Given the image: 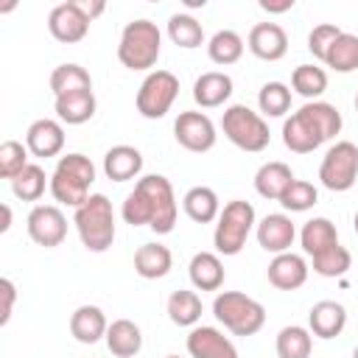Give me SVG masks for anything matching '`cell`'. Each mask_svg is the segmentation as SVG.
<instances>
[{"label":"cell","instance_id":"d590c367","mask_svg":"<svg viewBox=\"0 0 358 358\" xmlns=\"http://www.w3.org/2000/svg\"><path fill=\"white\" fill-rule=\"evenodd\" d=\"M324 64L333 67L336 73H352V70H358V34L341 31V36L327 50Z\"/></svg>","mask_w":358,"mask_h":358},{"label":"cell","instance_id":"5b68a950","mask_svg":"<svg viewBox=\"0 0 358 358\" xmlns=\"http://www.w3.org/2000/svg\"><path fill=\"white\" fill-rule=\"evenodd\" d=\"M213 313L232 336H255L266 324V308L241 291H221L213 299Z\"/></svg>","mask_w":358,"mask_h":358},{"label":"cell","instance_id":"7bdbcfd3","mask_svg":"<svg viewBox=\"0 0 358 358\" xmlns=\"http://www.w3.org/2000/svg\"><path fill=\"white\" fill-rule=\"evenodd\" d=\"M341 36V28L338 25H333V22H319V25H313V31L308 34V50L319 59V62H324V56H327V50L333 48V42Z\"/></svg>","mask_w":358,"mask_h":358},{"label":"cell","instance_id":"7a4b0ae2","mask_svg":"<svg viewBox=\"0 0 358 358\" xmlns=\"http://www.w3.org/2000/svg\"><path fill=\"white\" fill-rule=\"evenodd\" d=\"M95 182V165L90 157L84 154H64L59 157L53 173H50V193L59 204H67V207H81L92 193Z\"/></svg>","mask_w":358,"mask_h":358},{"label":"cell","instance_id":"74e56055","mask_svg":"<svg viewBox=\"0 0 358 358\" xmlns=\"http://www.w3.org/2000/svg\"><path fill=\"white\" fill-rule=\"evenodd\" d=\"M257 106L268 117H282L291 109V90L282 81H266L257 92Z\"/></svg>","mask_w":358,"mask_h":358},{"label":"cell","instance_id":"f546056e","mask_svg":"<svg viewBox=\"0 0 358 358\" xmlns=\"http://www.w3.org/2000/svg\"><path fill=\"white\" fill-rule=\"evenodd\" d=\"M165 310H168V319L179 327H196L199 319H201V296L196 291H187V288H179L168 296L165 302Z\"/></svg>","mask_w":358,"mask_h":358},{"label":"cell","instance_id":"603a6c76","mask_svg":"<svg viewBox=\"0 0 358 358\" xmlns=\"http://www.w3.org/2000/svg\"><path fill=\"white\" fill-rule=\"evenodd\" d=\"M56 117L67 126H81L87 123L95 109H98V101H95V92L92 90H81V92H70V95H59L56 103Z\"/></svg>","mask_w":358,"mask_h":358},{"label":"cell","instance_id":"484cf974","mask_svg":"<svg viewBox=\"0 0 358 358\" xmlns=\"http://www.w3.org/2000/svg\"><path fill=\"white\" fill-rule=\"evenodd\" d=\"M299 243H302L305 255L316 257V255H322L324 249H330V246L338 243V229H336V224H333L330 218L316 215V218H310V221L302 224Z\"/></svg>","mask_w":358,"mask_h":358},{"label":"cell","instance_id":"d6986e66","mask_svg":"<svg viewBox=\"0 0 358 358\" xmlns=\"http://www.w3.org/2000/svg\"><path fill=\"white\" fill-rule=\"evenodd\" d=\"M347 327V308L336 299H322L308 313V330L316 338H336Z\"/></svg>","mask_w":358,"mask_h":358},{"label":"cell","instance_id":"83f0119b","mask_svg":"<svg viewBox=\"0 0 358 358\" xmlns=\"http://www.w3.org/2000/svg\"><path fill=\"white\" fill-rule=\"evenodd\" d=\"M182 207H185L187 218L196 221V224H210V221H215V218L221 215L218 193H215L213 187H207V185L190 187V190L185 193V199H182Z\"/></svg>","mask_w":358,"mask_h":358},{"label":"cell","instance_id":"681fc988","mask_svg":"<svg viewBox=\"0 0 358 358\" xmlns=\"http://www.w3.org/2000/svg\"><path fill=\"white\" fill-rule=\"evenodd\" d=\"M352 358H358V347H355V350H352Z\"/></svg>","mask_w":358,"mask_h":358},{"label":"cell","instance_id":"5bb4252c","mask_svg":"<svg viewBox=\"0 0 358 358\" xmlns=\"http://www.w3.org/2000/svg\"><path fill=\"white\" fill-rule=\"evenodd\" d=\"M255 235H257V243L260 249L271 252V255H282L294 246V238H296V227L294 221L285 215V213H268L257 227H255Z\"/></svg>","mask_w":358,"mask_h":358},{"label":"cell","instance_id":"ba28073f","mask_svg":"<svg viewBox=\"0 0 358 358\" xmlns=\"http://www.w3.org/2000/svg\"><path fill=\"white\" fill-rule=\"evenodd\" d=\"M355 179H358V145L350 140L333 143L322 157L319 182L333 193H344L355 185Z\"/></svg>","mask_w":358,"mask_h":358},{"label":"cell","instance_id":"44dd1931","mask_svg":"<svg viewBox=\"0 0 358 358\" xmlns=\"http://www.w3.org/2000/svg\"><path fill=\"white\" fill-rule=\"evenodd\" d=\"M106 330H109V322L98 305H78L70 316V333L81 344H95L106 338Z\"/></svg>","mask_w":358,"mask_h":358},{"label":"cell","instance_id":"2e32d148","mask_svg":"<svg viewBox=\"0 0 358 358\" xmlns=\"http://www.w3.org/2000/svg\"><path fill=\"white\" fill-rule=\"evenodd\" d=\"M246 45H249V50L257 59H263V62H280L288 53V34L277 22H257V25H252Z\"/></svg>","mask_w":358,"mask_h":358},{"label":"cell","instance_id":"e575fe53","mask_svg":"<svg viewBox=\"0 0 358 358\" xmlns=\"http://www.w3.org/2000/svg\"><path fill=\"white\" fill-rule=\"evenodd\" d=\"M168 36L176 48H199L204 45V28L190 14H171L168 17Z\"/></svg>","mask_w":358,"mask_h":358},{"label":"cell","instance_id":"d4e9b609","mask_svg":"<svg viewBox=\"0 0 358 358\" xmlns=\"http://www.w3.org/2000/svg\"><path fill=\"white\" fill-rule=\"evenodd\" d=\"M106 347L115 358H134L143 350V333L131 319H115L106 330Z\"/></svg>","mask_w":358,"mask_h":358},{"label":"cell","instance_id":"1f68e13d","mask_svg":"<svg viewBox=\"0 0 358 358\" xmlns=\"http://www.w3.org/2000/svg\"><path fill=\"white\" fill-rule=\"evenodd\" d=\"M50 90L53 95H70V92H81V90H92V78L90 73L76 64V62H67V64H59L53 67L50 73Z\"/></svg>","mask_w":358,"mask_h":358},{"label":"cell","instance_id":"e0dca14e","mask_svg":"<svg viewBox=\"0 0 358 358\" xmlns=\"http://www.w3.org/2000/svg\"><path fill=\"white\" fill-rule=\"evenodd\" d=\"M25 145L34 157L39 159H48V157H56L62 148H64V129L59 120L53 117H39L28 126L25 131Z\"/></svg>","mask_w":358,"mask_h":358},{"label":"cell","instance_id":"9c48e42d","mask_svg":"<svg viewBox=\"0 0 358 358\" xmlns=\"http://www.w3.org/2000/svg\"><path fill=\"white\" fill-rule=\"evenodd\" d=\"M137 187L143 190L148 210H151V229L157 235H168L176 227V196H173V185L162 176V173H148L137 179Z\"/></svg>","mask_w":358,"mask_h":358},{"label":"cell","instance_id":"7c38bea8","mask_svg":"<svg viewBox=\"0 0 358 358\" xmlns=\"http://www.w3.org/2000/svg\"><path fill=\"white\" fill-rule=\"evenodd\" d=\"M28 235L34 243L53 249L67 238V218L56 204H36L28 213Z\"/></svg>","mask_w":358,"mask_h":358},{"label":"cell","instance_id":"9a60e30c","mask_svg":"<svg viewBox=\"0 0 358 358\" xmlns=\"http://www.w3.org/2000/svg\"><path fill=\"white\" fill-rule=\"evenodd\" d=\"M187 352L190 358H238L235 344L210 324H196L187 333Z\"/></svg>","mask_w":358,"mask_h":358},{"label":"cell","instance_id":"7402d4cb","mask_svg":"<svg viewBox=\"0 0 358 358\" xmlns=\"http://www.w3.org/2000/svg\"><path fill=\"white\" fill-rule=\"evenodd\" d=\"M140 171H143V154L134 145L120 143L103 154V173L112 182H129V179L140 176Z\"/></svg>","mask_w":358,"mask_h":358},{"label":"cell","instance_id":"f6af8a7d","mask_svg":"<svg viewBox=\"0 0 358 358\" xmlns=\"http://www.w3.org/2000/svg\"><path fill=\"white\" fill-rule=\"evenodd\" d=\"M78 3V8H81V14L92 22L95 17H101L103 14V8H106V3L103 0H76Z\"/></svg>","mask_w":358,"mask_h":358},{"label":"cell","instance_id":"f1b7e54d","mask_svg":"<svg viewBox=\"0 0 358 358\" xmlns=\"http://www.w3.org/2000/svg\"><path fill=\"white\" fill-rule=\"evenodd\" d=\"M296 176L291 173V168L285 162H266L257 168L255 173V190L263 196V199H271V201H280V196L285 193V187L294 182Z\"/></svg>","mask_w":358,"mask_h":358},{"label":"cell","instance_id":"8fae6325","mask_svg":"<svg viewBox=\"0 0 358 358\" xmlns=\"http://www.w3.org/2000/svg\"><path fill=\"white\" fill-rule=\"evenodd\" d=\"M173 137L182 148H187L193 154L210 151L218 140L215 123L204 112H179V117L173 120Z\"/></svg>","mask_w":358,"mask_h":358},{"label":"cell","instance_id":"f35d334b","mask_svg":"<svg viewBox=\"0 0 358 358\" xmlns=\"http://www.w3.org/2000/svg\"><path fill=\"white\" fill-rule=\"evenodd\" d=\"M350 266H352V255L341 243H336V246H330L313 257V271L319 277H341L350 271Z\"/></svg>","mask_w":358,"mask_h":358},{"label":"cell","instance_id":"bcb514c9","mask_svg":"<svg viewBox=\"0 0 358 358\" xmlns=\"http://www.w3.org/2000/svg\"><path fill=\"white\" fill-rule=\"evenodd\" d=\"M260 8H263V11H268V14H280V11H291V8H294V0H280V3L260 0Z\"/></svg>","mask_w":358,"mask_h":358},{"label":"cell","instance_id":"f907efd6","mask_svg":"<svg viewBox=\"0 0 358 358\" xmlns=\"http://www.w3.org/2000/svg\"><path fill=\"white\" fill-rule=\"evenodd\" d=\"M355 109H358V95H355Z\"/></svg>","mask_w":358,"mask_h":358},{"label":"cell","instance_id":"7dc6e473","mask_svg":"<svg viewBox=\"0 0 358 358\" xmlns=\"http://www.w3.org/2000/svg\"><path fill=\"white\" fill-rule=\"evenodd\" d=\"M0 213H3L0 232H8V229H11V207H8V204H0Z\"/></svg>","mask_w":358,"mask_h":358},{"label":"cell","instance_id":"4dcf8cb0","mask_svg":"<svg viewBox=\"0 0 358 358\" xmlns=\"http://www.w3.org/2000/svg\"><path fill=\"white\" fill-rule=\"evenodd\" d=\"M207 56L210 62L227 67V64H235L241 56H243V39L238 31L232 28H224V31H215L207 42Z\"/></svg>","mask_w":358,"mask_h":358},{"label":"cell","instance_id":"ee69618b","mask_svg":"<svg viewBox=\"0 0 358 358\" xmlns=\"http://www.w3.org/2000/svg\"><path fill=\"white\" fill-rule=\"evenodd\" d=\"M0 294H3V308H0V324H8L11 313H14V299H17V288L8 277L0 280Z\"/></svg>","mask_w":358,"mask_h":358},{"label":"cell","instance_id":"52a82bcc","mask_svg":"<svg viewBox=\"0 0 358 358\" xmlns=\"http://www.w3.org/2000/svg\"><path fill=\"white\" fill-rule=\"evenodd\" d=\"M221 129H224V137L232 145H238L241 151H249V154L263 151L268 145V140H271L268 123L255 109H249L246 103L227 106L224 117H221Z\"/></svg>","mask_w":358,"mask_h":358},{"label":"cell","instance_id":"816d5d0a","mask_svg":"<svg viewBox=\"0 0 358 358\" xmlns=\"http://www.w3.org/2000/svg\"><path fill=\"white\" fill-rule=\"evenodd\" d=\"M165 358H179V355H165Z\"/></svg>","mask_w":358,"mask_h":358},{"label":"cell","instance_id":"836d02e7","mask_svg":"<svg viewBox=\"0 0 358 358\" xmlns=\"http://www.w3.org/2000/svg\"><path fill=\"white\" fill-rule=\"evenodd\" d=\"M45 187H50V179L45 176L42 165H36V162H28L25 171L11 179V193L22 201H39Z\"/></svg>","mask_w":358,"mask_h":358},{"label":"cell","instance_id":"ac0fdd59","mask_svg":"<svg viewBox=\"0 0 358 358\" xmlns=\"http://www.w3.org/2000/svg\"><path fill=\"white\" fill-rule=\"evenodd\" d=\"M308 263L302 255H294V252H282V255H274L271 263H268V282L280 291H296L305 285L308 280Z\"/></svg>","mask_w":358,"mask_h":358},{"label":"cell","instance_id":"6da1fadb","mask_svg":"<svg viewBox=\"0 0 358 358\" xmlns=\"http://www.w3.org/2000/svg\"><path fill=\"white\" fill-rule=\"evenodd\" d=\"M341 112L327 101H308L282 123V143L294 154H310L341 131Z\"/></svg>","mask_w":358,"mask_h":358},{"label":"cell","instance_id":"b9f144b4","mask_svg":"<svg viewBox=\"0 0 358 358\" xmlns=\"http://www.w3.org/2000/svg\"><path fill=\"white\" fill-rule=\"evenodd\" d=\"M120 215H123V221L131 224V227H148V224H151L148 201H145V196H143V190H140L137 185H134V190L126 196V201H123V207H120Z\"/></svg>","mask_w":358,"mask_h":358},{"label":"cell","instance_id":"4fadbf2b","mask_svg":"<svg viewBox=\"0 0 358 358\" xmlns=\"http://www.w3.org/2000/svg\"><path fill=\"white\" fill-rule=\"evenodd\" d=\"M48 31L53 34V39L73 45V42H81L87 36L90 20L81 14V8H78L76 0H67V3H59V6L50 8V14H48Z\"/></svg>","mask_w":358,"mask_h":358},{"label":"cell","instance_id":"ffe728a7","mask_svg":"<svg viewBox=\"0 0 358 358\" xmlns=\"http://www.w3.org/2000/svg\"><path fill=\"white\" fill-rule=\"evenodd\" d=\"M232 95V78L221 70H207L193 81V101L201 109H215Z\"/></svg>","mask_w":358,"mask_h":358},{"label":"cell","instance_id":"3957f363","mask_svg":"<svg viewBox=\"0 0 358 358\" xmlns=\"http://www.w3.org/2000/svg\"><path fill=\"white\" fill-rule=\"evenodd\" d=\"M76 232L87 252H106L115 243V210L103 193H92L73 215Z\"/></svg>","mask_w":358,"mask_h":358},{"label":"cell","instance_id":"c3c4849f","mask_svg":"<svg viewBox=\"0 0 358 358\" xmlns=\"http://www.w3.org/2000/svg\"><path fill=\"white\" fill-rule=\"evenodd\" d=\"M352 227H355V232H358V213H355V218H352Z\"/></svg>","mask_w":358,"mask_h":358},{"label":"cell","instance_id":"cb8c5ba5","mask_svg":"<svg viewBox=\"0 0 358 358\" xmlns=\"http://www.w3.org/2000/svg\"><path fill=\"white\" fill-rule=\"evenodd\" d=\"M187 274L199 291H218L224 285V263L215 252H196L190 257Z\"/></svg>","mask_w":358,"mask_h":358},{"label":"cell","instance_id":"60d3db41","mask_svg":"<svg viewBox=\"0 0 358 358\" xmlns=\"http://www.w3.org/2000/svg\"><path fill=\"white\" fill-rule=\"evenodd\" d=\"M28 145H22L20 140H6L0 145V176L11 182L17 173H22L28 165Z\"/></svg>","mask_w":358,"mask_h":358},{"label":"cell","instance_id":"30bf717a","mask_svg":"<svg viewBox=\"0 0 358 358\" xmlns=\"http://www.w3.org/2000/svg\"><path fill=\"white\" fill-rule=\"evenodd\" d=\"M179 95V78L171 70H151L137 90V112L148 120L165 117Z\"/></svg>","mask_w":358,"mask_h":358},{"label":"cell","instance_id":"277c9868","mask_svg":"<svg viewBox=\"0 0 358 358\" xmlns=\"http://www.w3.org/2000/svg\"><path fill=\"white\" fill-rule=\"evenodd\" d=\"M162 34L157 22L151 20H131L126 22L120 42H117V59L129 70H151L159 59Z\"/></svg>","mask_w":358,"mask_h":358},{"label":"cell","instance_id":"4316f807","mask_svg":"<svg viewBox=\"0 0 358 358\" xmlns=\"http://www.w3.org/2000/svg\"><path fill=\"white\" fill-rule=\"evenodd\" d=\"M171 266H173V255L162 243H143L134 252V271L143 280H159L171 271Z\"/></svg>","mask_w":358,"mask_h":358},{"label":"cell","instance_id":"8d00e7d4","mask_svg":"<svg viewBox=\"0 0 358 358\" xmlns=\"http://www.w3.org/2000/svg\"><path fill=\"white\" fill-rule=\"evenodd\" d=\"M291 87L308 101H319V95L327 90V73L316 64H299L291 73Z\"/></svg>","mask_w":358,"mask_h":358},{"label":"cell","instance_id":"8992f818","mask_svg":"<svg viewBox=\"0 0 358 358\" xmlns=\"http://www.w3.org/2000/svg\"><path fill=\"white\" fill-rule=\"evenodd\" d=\"M255 227H257L255 207L249 201H243V199L227 201L224 210H221V215H218L215 232H213L215 252L218 255H227V257H235L246 246V238H249V232Z\"/></svg>","mask_w":358,"mask_h":358},{"label":"cell","instance_id":"ab89813d","mask_svg":"<svg viewBox=\"0 0 358 358\" xmlns=\"http://www.w3.org/2000/svg\"><path fill=\"white\" fill-rule=\"evenodd\" d=\"M316 201H319V190H316L310 182H305V179H294V182L285 187V193L280 196V204H282L285 210H291V213H305V210H310Z\"/></svg>","mask_w":358,"mask_h":358},{"label":"cell","instance_id":"d6a6232c","mask_svg":"<svg viewBox=\"0 0 358 358\" xmlns=\"http://www.w3.org/2000/svg\"><path fill=\"white\" fill-rule=\"evenodd\" d=\"M313 333L299 324H285L277 333V355L280 358H310Z\"/></svg>","mask_w":358,"mask_h":358}]
</instances>
